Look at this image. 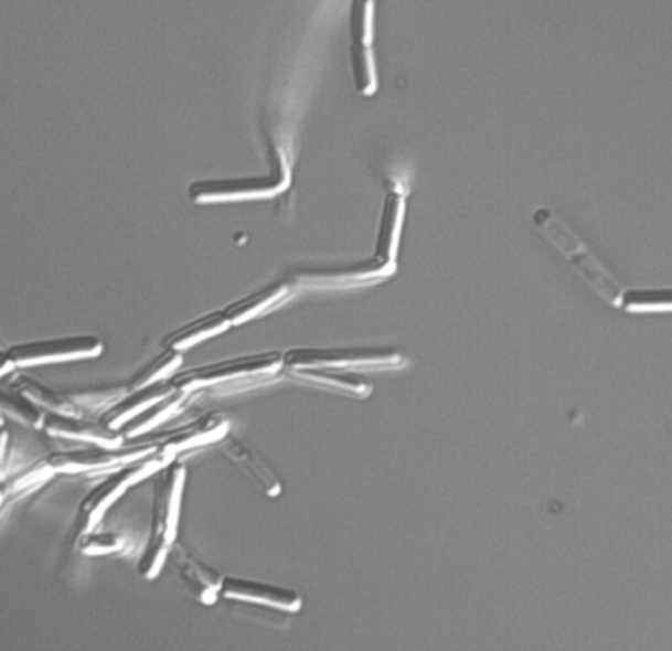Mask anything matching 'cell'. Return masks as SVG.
Returning <instances> with one entry per match:
<instances>
[{
  "mask_svg": "<svg viewBox=\"0 0 672 651\" xmlns=\"http://www.w3.org/2000/svg\"><path fill=\"white\" fill-rule=\"evenodd\" d=\"M0 416L10 417L20 426L42 427L45 414L40 407L34 406L24 394H20L19 389H17V394L0 389Z\"/></svg>",
  "mask_w": 672,
  "mask_h": 651,
  "instance_id": "obj_24",
  "label": "cell"
},
{
  "mask_svg": "<svg viewBox=\"0 0 672 651\" xmlns=\"http://www.w3.org/2000/svg\"><path fill=\"white\" fill-rule=\"evenodd\" d=\"M170 557L189 593L203 605H215L216 598L221 597L223 575L188 552L178 540L171 545Z\"/></svg>",
  "mask_w": 672,
  "mask_h": 651,
  "instance_id": "obj_13",
  "label": "cell"
},
{
  "mask_svg": "<svg viewBox=\"0 0 672 651\" xmlns=\"http://www.w3.org/2000/svg\"><path fill=\"white\" fill-rule=\"evenodd\" d=\"M103 353V341L99 337L79 335L63 339H45L32 343L10 346V359L17 366H40L57 362L85 361Z\"/></svg>",
  "mask_w": 672,
  "mask_h": 651,
  "instance_id": "obj_8",
  "label": "cell"
},
{
  "mask_svg": "<svg viewBox=\"0 0 672 651\" xmlns=\"http://www.w3.org/2000/svg\"><path fill=\"white\" fill-rule=\"evenodd\" d=\"M7 439H9V434H7V427L0 426V465H2V459H4V451H7Z\"/></svg>",
  "mask_w": 672,
  "mask_h": 651,
  "instance_id": "obj_32",
  "label": "cell"
},
{
  "mask_svg": "<svg viewBox=\"0 0 672 651\" xmlns=\"http://www.w3.org/2000/svg\"><path fill=\"white\" fill-rule=\"evenodd\" d=\"M77 545H79V552L85 555H108V553L122 552L126 547V540L117 534L89 530L79 535Z\"/></svg>",
  "mask_w": 672,
  "mask_h": 651,
  "instance_id": "obj_29",
  "label": "cell"
},
{
  "mask_svg": "<svg viewBox=\"0 0 672 651\" xmlns=\"http://www.w3.org/2000/svg\"><path fill=\"white\" fill-rule=\"evenodd\" d=\"M50 474H54V471L47 467V462L44 461L38 462L34 467H30L26 471L20 472L17 479L12 480V484H10V489L12 490H24L28 487H32V484H36V482H42V480L47 479Z\"/></svg>",
  "mask_w": 672,
  "mask_h": 651,
  "instance_id": "obj_30",
  "label": "cell"
},
{
  "mask_svg": "<svg viewBox=\"0 0 672 651\" xmlns=\"http://www.w3.org/2000/svg\"><path fill=\"white\" fill-rule=\"evenodd\" d=\"M185 467L173 461L163 465L156 472L153 482L152 534L173 543L178 540L180 525L181 500L185 489Z\"/></svg>",
  "mask_w": 672,
  "mask_h": 651,
  "instance_id": "obj_9",
  "label": "cell"
},
{
  "mask_svg": "<svg viewBox=\"0 0 672 651\" xmlns=\"http://www.w3.org/2000/svg\"><path fill=\"white\" fill-rule=\"evenodd\" d=\"M168 462L170 461L166 457L156 452V455L128 462L117 471L110 472L107 479L103 480L97 489L90 490L87 498L83 500L82 508H79V534L95 530L108 510L115 506L128 490L156 474Z\"/></svg>",
  "mask_w": 672,
  "mask_h": 651,
  "instance_id": "obj_3",
  "label": "cell"
},
{
  "mask_svg": "<svg viewBox=\"0 0 672 651\" xmlns=\"http://www.w3.org/2000/svg\"><path fill=\"white\" fill-rule=\"evenodd\" d=\"M223 451L231 461L236 462L260 487L264 494H268V497H279L281 494L284 484H281L278 474L248 445L241 444L238 439H223Z\"/></svg>",
  "mask_w": 672,
  "mask_h": 651,
  "instance_id": "obj_18",
  "label": "cell"
},
{
  "mask_svg": "<svg viewBox=\"0 0 672 651\" xmlns=\"http://www.w3.org/2000/svg\"><path fill=\"white\" fill-rule=\"evenodd\" d=\"M14 369H17V364L10 359L9 351H0V378H4Z\"/></svg>",
  "mask_w": 672,
  "mask_h": 651,
  "instance_id": "obj_31",
  "label": "cell"
},
{
  "mask_svg": "<svg viewBox=\"0 0 672 651\" xmlns=\"http://www.w3.org/2000/svg\"><path fill=\"white\" fill-rule=\"evenodd\" d=\"M294 294H296V288L291 284L276 281V284H269L266 288H262V290L254 291L246 298L234 301L228 308L224 309V313L228 317L231 326H243L252 319H258V317L266 316L274 309L281 308L284 303L294 298Z\"/></svg>",
  "mask_w": 672,
  "mask_h": 651,
  "instance_id": "obj_15",
  "label": "cell"
},
{
  "mask_svg": "<svg viewBox=\"0 0 672 651\" xmlns=\"http://www.w3.org/2000/svg\"><path fill=\"white\" fill-rule=\"evenodd\" d=\"M45 434L70 441H82L85 445H105V447H118L125 444V435L99 421H93L79 416H63V414H45L42 421Z\"/></svg>",
  "mask_w": 672,
  "mask_h": 651,
  "instance_id": "obj_12",
  "label": "cell"
},
{
  "mask_svg": "<svg viewBox=\"0 0 672 651\" xmlns=\"http://www.w3.org/2000/svg\"><path fill=\"white\" fill-rule=\"evenodd\" d=\"M173 543L163 540L160 535L150 534V540L143 547L142 557L138 562V573L143 579L152 580L162 573L163 563L170 557Z\"/></svg>",
  "mask_w": 672,
  "mask_h": 651,
  "instance_id": "obj_28",
  "label": "cell"
},
{
  "mask_svg": "<svg viewBox=\"0 0 672 651\" xmlns=\"http://www.w3.org/2000/svg\"><path fill=\"white\" fill-rule=\"evenodd\" d=\"M128 389L130 386H125V384H113V386L72 389L65 394L79 409H108L113 404H117Z\"/></svg>",
  "mask_w": 672,
  "mask_h": 651,
  "instance_id": "obj_26",
  "label": "cell"
},
{
  "mask_svg": "<svg viewBox=\"0 0 672 651\" xmlns=\"http://www.w3.org/2000/svg\"><path fill=\"white\" fill-rule=\"evenodd\" d=\"M181 362H183V354L175 349L166 346L162 354H158L152 361L146 362L142 369L136 372L128 386H130V389L142 388V386H150V384H158V382L171 381L180 371Z\"/></svg>",
  "mask_w": 672,
  "mask_h": 651,
  "instance_id": "obj_22",
  "label": "cell"
},
{
  "mask_svg": "<svg viewBox=\"0 0 672 651\" xmlns=\"http://www.w3.org/2000/svg\"><path fill=\"white\" fill-rule=\"evenodd\" d=\"M350 64L354 75V87L360 95L370 97L376 93V62L372 45L350 44Z\"/></svg>",
  "mask_w": 672,
  "mask_h": 651,
  "instance_id": "obj_23",
  "label": "cell"
},
{
  "mask_svg": "<svg viewBox=\"0 0 672 651\" xmlns=\"http://www.w3.org/2000/svg\"><path fill=\"white\" fill-rule=\"evenodd\" d=\"M231 321L223 311H215V313H209V316L199 317L195 321H191L188 326L180 327L175 331H171L170 335L166 337L163 344L168 349H175V351H189L198 344L205 343L213 337L223 335L224 331L231 329Z\"/></svg>",
  "mask_w": 672,
  "mask_h": 651,
  "instance_id": "obj_19",
  "label": "cell"
},
{
  "mask_svg": "<svg viewBox=\"0 0 672 651\" xmlns=\"http://www.w3.org/2000/svg\"><path fill=\"white\" fill-rule=\"evenodd\" d=\"M189 396L191 394L180 388L171 392L168 398H163L162 402L148 407L143 414L132 419L128 426L122 427L120 434L125 435V439H140L143 435L153 431L156 427L163 426V424H168L170 419L178 416L181 409L185 407V404H188Z\"/></svg>",
  "mask_w": 672,
  "mask_h": 651,
  "instance_id": "obj_20",
  "label": "cell"
},
{
  "mask_svg": "<svg viewBox=\"0 0 672 651\" xmlns=\"http://www.w3.org/2000/svg\"><path fill=\"white\" fill-rule=\"evenodd\" d=\"M533 223L561 253L565 254L566 258L573 263L574 268L583 274L584 278L588 280L594 290L600 294L601 298L606 299L611 306L621 308L623 291L619 290L618 284L608 276V271L601 268V264L584 248L583 243L551 211L538 209L535 217H533Z\"/></svg>",
  "mask_w": 672,
  "mask_h": 651,
  "instance_id": "obj_5",
  "label": "cell"
},
{
  "mask_svg": "<svg viewBox=\"0 0 672 651\" xmlns=\"http://www.w3.org/2000/svg\"><path fill=\"white\" fill-rule=\"evenodd\" d=\"M158 447L150 441L136 445H118V447H105V445H87L79 449H67V451H55L45 457L47 467L54 472H67V474H79V472H113L125 467L128 462L138 461L143 457L156 455Z\"/></svg>",
  "mask_w": 672,
  "mask_h": 651,
  "instance_id": "obj_6",
  "label": "cell"
},
{
  "mask_svg": "<svg viewBox=\"0 0 672 651\" xmlns=\"http://www.w3.org/2000/svg\"><path fill=\"white\" fill-rule=\"evenodd\" d=\"M228 431H231V421L226 417L218 416V414H206L191 424L156 435L148 441L156 445L158 452L168 461H173L181 452L201 449L206 445L223 444Z\"/></svg>",
  "mask_w": 672,
  "mask_h": 651,
  "instance_id": "obj_10",
  "label": "cell"
},
{
  "mask_svg": "<svg viewBox=\"0 0 672 651\" xmlns=\"http://www.w3.org/2000/svg\"><path fill=\"white\" fill-rule=\"evenodd\" d=\"M397 270V263L372 256L370 260L331 266H307L291 271V286L309 291L350 290L387 280Z\"/></svg>",
  "mask_w": 672,
  "mask_h": 651,
  "instance_id": "obj_4",
  "label": "cell"
},
{
  "mask_svg": "<svg viewBox=\"0 0 672 651\" xmlns=\"http://www.w3.org/2000/svg\"><path fill=\"white\" fill-rule=\"evenodd\" d=\"M621 308L629 313H672V290L626 291Z\"/></svg>",
  "mask_w": 672,
  "mask_h": 651,
  "instance_id": "obj_25",
  "label": "cell"
},
{
  "mask_svg": "<svg viewBox=\"0 0 672 651\" xmlns=\"http://www.w3.org/2000/svg\"><path fill=\"white\" fill-rule=\"evenodd\" d=\"M291 175L281 162L274 175L238 178V180H203L189 185V198L201 205L238 203V201L269 200L287 190Z\"/></svg>",
  "mask_w": 672,
  "mask_h": 651,
  "instance_id": "obj_7",
  "label": "cell"
},
{
  "mask_svg": "<svg viewBox=\"0 0 672 651\" xmlns=\"http://www.w3.org/2000/svg\"><path fill=\"white\" fill-rule=\"evenodd\" d=\"M286 371L287 378L311 386V388L341 394V396L352 399H366L372 396V384L362 381L354 374L329 371V369H301V371L286 369Z\"/></svg>",
  "mask_w": 672,
  "mask_h": 651,
  "instance_id": "obj_16",
  "label": "cell"
},
{
  "mask_svg": "<svg viewBox=\"0 0 672 651\" xmlns=\"http://www.w3.org/2000/svg\"><path fill=\"white\" fill-rule=\"evenodd\" d=\"M405 356L394 349H314L299 346L284 353V369H329V371H399L405 366Z\"/></svg>",
  "mask_w": 672,
  "mask_h": 651,
  "instance_id": "obj_2",
  "label": "cell"
},
{
  "mask_svg": "<svg viewBox=\"0 0 672 651\" xmlns=\"http://www.w3.org/2000/svg\"><path fill=\"white\" fill-rule=\"evenodd\" d=\"M221 597L236 602L276 608L289 615H297L303 608V598L291 588L278 587L260 580L238 579V577H224Z\"/></svg>",
  "mask_w": 672,
  "mask_h": 651,
  "instance_id": "obj_11",
  "label": "cell"
},
{
  "mask_svg": "<svg viewBox=\"0 0 672 651\" xmlns=\"http://www.w3.org/2000/svg\"><path fill=\"white\" fill-rule=\"evenodd\" d=\"M175 389H178V386L171 381L158 382V384H150V386H142V388L128 389L125 396L118 399L117 404H113L108 409H105V414H103L100 419H103V424H107L108 427L120 431L132 419L143 414L148 407H152L153 404L168 398L171 392H175Z\"/></svg>",
  "mask_w": 672,
  "mask_h": 651,
  "instance_id": "obj_14",
  "label": "cell"
},
{
  "mask_svg": "<svg viewBox=\"0 0 672 651\" xmlns=\"http://www.w3.org/2000/svg\"><path fill=\"white\" fill-rule=\"evenodd\" d=\"M350 44L372 45L374 0H352L350 4Z\"/></svg>",
  "mask_w": 672,
  "mask_h": 651,
  "instance_id": "obj_27",
  "label": "cell"
},
{
  "mask_svg": "<svg viewBox=\"0 0 672 651\" xmlns=\"http://www.w3.org/2000/svg\"><path fill=\"white\" fill-rule=\"evenodd\" d=\"M0 504H2V490H0Z\"/></svg>",
  "mask_w": 672,
  "mask_h": 651,
  "instance_id": "obj_33",
  "label": "cell"
},
{
  "mask_svg": "<svg viewBox=\"0 0 672 651\" xmlns=\"http://www.w3.org/2000/svg\"><path fill=\"white\" fill-rule=\"evenodd\" d=\"M405 218V191L402 188H392L384 198L382 217L377 226L376 258L395 263L399 241H402V228Z\"/></svg>",
  "mask_w": 672,
  "mask_h": 651,
  "instance_id": "obj_17",
  "label": "cell"
},
{
  "mask_svg": "<svg viewBox=\"0 0 672 651\" xmlns=\"http://www.w3.org/2000/svg\"><path fill=\"white\" fill-rule=\"evenodd\" d=\"M14 388L19 389L20 394H24L44 414H63V416H79L82 414V409L73 404L67 394L44 386V384L32 381L28 376H19L14 382Z\"/></svg>",
  "mask_w": 672,
  "mask_h": 651,
  "instance_id": "obj_21",
  "label": "cell"
},
{
  "mask_svg": "<svg viewBox=\"0 0 672 651\" xmlns=\"http://www.w3.org/2000/svg\"><path fill=\"white\" fill-rule=\"evenodd\" d=\"M281 371H284V353L268 351V353L246 354L238 359L203 364L198 369L175 374L171 382L183 392L195 394L201 389L223 388V386L238 388L244 384L248 386L260 384L276 378Z\"/></svg>",
  "mask_w": 672,
  "mask_h": 651,
  "instance_id": "obj_1",
  "label": "cell"
}]
</instances>
